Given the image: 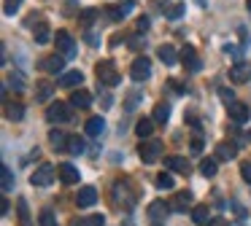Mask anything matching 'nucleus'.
Wrapping results in <instances>:
<instances>
[{"mask_svg": "<svg viewBox=\"0 0 251 226\" xmlns=\"http://www.w3.org/2000/svg\"><path fill=\"white\" fill-rule=\"evenodd\" d=\"M135 8V0H125V3H119V5H111V8H105L108 11V19L111 22H122V19H127V16H130V11Z\"/></svg>", "mask_w": 251, "mask_h": 226, "instance_id": "9d476101", "label": "nucleus"}, {"mask_svg": "<svg viewBox=\"0 0 251 226\" xmlns=\"http://www.w3.org/2000/svg\"><path fill=\"white\" fill-rule=\"evenodd\" d=\"M232 210H235V213H238V215H240V218H243V215H246V210H243V207H240V204H238V202H232Z\"/></svg>", "mask_w": 251, "mask_h": 226, "instance_id": "de8ad7c7", "label": "nucleus"}, {"mask_svg": "<svg viewBox=\"0 0 251 226\" xmlns=\"http://www.w3.org/2000/svg\"><path fill=\"white\" fill-rule=\"evenodd\" d=\"M151 132H154V118H138V124H135V135L138 137H151Z\"/></svg>", "mask_w": 251, "mask_h": 226, "instance_id": "393cba45", "label": "nucleus"}, {"mask_svg": "<svg viewBox=\"0 0 251 226\" xmlns=\"http://www.w3.org/2000/svg\"><path fill=\"white\" fill-rule=\"evenodd\" d=\"M95 73H98V81L105 86H116L122 81L119 70H116V65L111 62V59H100V62L95 65Z\"/></svg>", "mask_w": 251, "mask_h": 226, "instance_id": "f03ea898", "label": "nucleus"}, {"mask_svg": "<svg viewBox=\"0 0 251 226\" xmlns=\"http://www.w3.org/2000/svg\"><path fill=\"white\" fill-rule=\"evenodd\" d=\"M57 172H60L62 183H78V181H81V175H78V170L71 164V161H62V164L57 167Z\"/></svg>", "mask_w": 251, "mask_h": 226, "instance_id": "dca6fc26", "label": "nucleus"}, {"mask_svg": "<svg viewBox=\"0 0 251 226\" xmlns=\"http://www.w3.org/2000/svg\"><path fill=\"white\" fill-rule=\"evenodd\" d=\"M184 5L181 3H176V5H170V8H165V16H168L170 22H176V19H181V16H184Z\"/></svg>", "mask_w": 251, "mask_h": 226, "instance_id": "f704fd0d", "label": "nucleus"}, {"mask_svg": "<svg viewBox=\"0 0 251 226\" xmlns=\"http://www.w3.org/2000/svg\"><path fill=\"white\" fill-rule=\"evenodd\" d=\"M33 38H35V43H41V46H44V43H49V41H51V30H49V24H46V22H41V24L35 27Z\"/></svg>", "mask_w": 251, "mask_h": 226, "instance_id": "cd10ccee", "label": "nucleus"}, {"mask_svg": "<svg viewBox=\"0 0 251 226\" xmlns=\"http://www.w3.org/2000/svg\"><path fill=\"white\" fill-rule=\"evenodd\" d=\"M165 167L173 172H181V175H189V161L184 159V156H168L165 159Z\"/></svg>", "mask_w": 251, "mask_h": 226, "instance_id": "412c9836", "label": "nucleus"}, {"mask_svg": "<svg viewBox=\"0 0 251 226\" xmlns=\"http://www.w3.org/2000/svg\"><path fill=\"white\" fill-rule=\"evenodd\" d=\"M192 151H195V154H200V151H202V137H200V135L192 137Z\"/></svg>", "mask_w": 251, "mask_h": 226, "instance_id": "a18cd8bd", "label": "nucleus"}, {"mask_svg": "<svg viewBox=\"0 0 251 226\" xmlns=\"http://www.w3.org/2000/svg\"><path fill=\"white\" fill-rule=\"evenodd\" d=\"M76 204H78V207H92V204H98V188H92V186L78 188Z\"/></svg>", "mask_w": 251, "mask_h": 226, "instance_id": "f8f14e48", "label": "nucleus"}, {"mask_svg": "<svg viewBox=\"0 0 251 226\" xmlns=\"http://www.w3.org/2000/svg\"><path fill=\"white\" fill-rule=\"evenodd\" d=\"M19 5H22V0H3V11H6V16H14L19 11Z\"/></svg>", "mask_w": 251, "mask_h": 226, "instance_id": "e433bc0d", "label": "nucleus"}, {"mask_svg": "<svg viewBox=\"0 0 251 226\" xmlns=\"http://www.w3.org/2000/svg\"><path fill=\"white\" fill-rule=\"evenodd\" d=\"M38 68L44 70V73H60V70L65 68V57H62V54H60V57H57V54H51V57H46Z\"/></svg>", "mask_w": 251, "mask_h": 226, "instance_id": "2eb2a0df", "label": "nucleus"}, {"mask_svg": "<svg viewBox=\"0 0 251 226\" xmlns=\"http://www.w3.org/2000/svg\"><path fill=\"white\" fill-rule=\"evenodd\" d=\"M240 175H243V181L251 186V161H243V164H240Z\"/></svg>", "mask_w": 251, "mask_h": 226, "instance_id": "79ce46f5", "label": "nucleus"}, {"mask_svg": "<svg viewBox=\"0 0 251 226\" xmlns=\"http://www.w3.org/2000/svg\"><path fill=\"white\" fill-rule=\"evenodd\" d=\"M84 148H87V145H84V137H78V135H73V137H68V151H71V154H84Z\"/></svg>", "mask_w": 251, "mask_h": 226, "instance_id": "2f4dec72", "label": "nucleus"}, {"mask_svg": "<svg viewBox=\"0 0 251 226\" xmlns=\"http://www.w3.org/2000/svg\"><path fill=\"white\" fill-rule=\"evenodd\" d=\"M208 226H227V221H224V218H211V221H208Z\"/></svg>", "mask_w": 251, "mask_h": 226, "instance_id": "49530a36", "label": "nucleus"}, {"mask_svg": "<svg viewBox=\"0 0 251 226\" xmlns=\"http://www.w3.org/2000/svg\"><path fill=\"white\" fill-rule=\"evenodd\" d=\"M224 54H229V57L238 59V57H240V48H238V46H232V43H227V46H224Z\"/></svg>", "mask_w": 251, "mask_h": 226, "instance_id": "c03bdc74", "label": "nucleus"}, {"mask_svg": "<svg viewBox=\"0 0 251 226\" xmlns=\"http://www.w3.org/2000/svg\"><path fill=\"white\" fill-rule=\"evenodd\" d=\"M157 54H159V59H162V62L168 65V68H173V65L181 59V57H178V51H176V48L170 46V43H162V46L157 48Z\"/></svg>", "mask_w": 251, "mask_h": 226, "instance_id": "aec40b11", "label": "nucleus"}, {"mask_svg": "<svg viewBox=\"0 0 251 226\" xmlns=\"http://www.w3.org/2000/svg\"><path fill=\"white\" fill-rule=\"evenodd\" d=\"M154 226H165V224H154Z\"/></svg>", "mask_w": 251, "mask_h": 226, "instance_id": "3c124183", "label": "nucleus"}, {"mask_svg": "<svg viewBox=\"0 0 251 226\" xmlns=\"http://www.w3.org/2000/svg\"><path fill=\"white\" fill-rule=\"evenodd\" d=\"M141 100H143V97H141V91H130V94H127V102H125V108H127V111H132V108H135Z\"/></svg>", "mask_w": 251, "mask_h": 226, "instance_id": "ea45409f", "label": "nucleus"}, {"mask_svg": "<svg viewBox=\"0 0 251 226\" xmlns=\"http://www.w3.org/2000/svg\"><path fill=\"white\" fill-rule=\"evenodd\" d=\"M105 224V218L100 213H95V215H89V218H81V221H76L73 226H103Z\"/></svg>", "mask_w": 251, "mask_h": 226, "instance_id": "72a5a7b5", "label": "nucleus"}, {"mask_svg": "<svg viewBox=\"0 0 251 226\" xmlns=\"http://www.w3.org/2000/svg\"><path fill=\"white\" fill-rule=\"evenodd\" d=\"M246 8H249V14H251V0H249V3H246Z\"/></svg>", "mask_w": 251, "mask_h": 226, "instance_id": "8fccbe9b", "label": "nucleus"}, {"mask_svg": "<svg viewBox=\"0 0 251 226\" xmlns=\"http://www.w3.org/2000/svg\"><path fill=\"white\" fill-rule=\"evenodd\" d=\"M162 151H165L162 140H151V137H149V140H143V143H141L138 154H141V161H143V164H154V161H159Z\"/></svg>", "mask_w": 251, "mask_h": 226, "instance_id": "7ed1b4c3", "label": "nucleus"}, {"mask_svg": "<svg viewBox=\"0 0 251 226\" xmlns=\"http://www.w3.org/2000/svg\"><path fill=\"white\" fill-rule=\"evenodd\" d=\"M216 161H219V159H202L200 172H202L205 178H213V175H216V170H219V167H216Z\"/></svg>", "mask_w": 251, "mask_h": 226, "instance_id": "473e14b6", "label": "nucleus"}, {"mask_svg": "<svg viewBox=\"0 0 251 226\" xmlns=\"http://www.w3.org/2000/svg\"><path fill=\"white\" fill-rule=\"evenodd\" d=\"M189 202H192V191H178L168 204H170V210H173V213H184V210L189 207Z\"/></svg>", "mask_w": 251, "mask_h": 226, "instance_id": "f3484780", "label": "nucleus"}, {"mask_svg": "<svg viewBox=\"0 0 251 226\" xmlns=\"http://www.w3.org/2000/svg\"><path fill=\"white\" fill-rule=\"evenodd\" d=\"M95 19H98V11H95V8H87V11H81V24H84V27H89Z\"/></svg>", "mask_w": 251, "mask_h": 226, "instance_id": "58836bf2", "label": "nucleus"}, {"mask_svg": "<svg viewBox=\"0 0 251 226\" xmlns=\"http://www.w3.org/2000/svg\"><path fill=\"white\" fill-rule=\"evenodd\" d=\"M51 181H54V167H51V164H41L38 170L30 175V183H33V186H38V188L49 186Z\"/></svg>", "mask_w": 251, "mask_h": 226, "instance_id": "0eeeda50", "label": "nucleus"}, {"mask_svg": "<svg viewBox=\"0 0 251 226\" xmlns=\"http://www.w3.org/2000/svg\"><path fill=\"white\" fill-rule=\"evenodd\" d=\"M227 111H229V118H232L235 127H240V124L249 121V108H246L243 102H232V105H229Z\"/></svg>", "mask_w": 251, "mask_h": 226, "instance_id": "ddd939ff", "label": "nucleus"}, {"mask_svg": "<svg viewBox=\"0 0 251 226\" xmlns=\"http://www.w3.org/2000/svg\"><path fill=\"white\" fill-rule=\"evenodd\" d=\"M49 143L54 151H68V135L60 132V129H51L49 132Z\"/></svg>", "mask_w": 251, "mask_h": 226, "instance_id": "b1692460", "label": "nucleus"}, {"mask_svg": "<svg viewBox=\"0 0 251 226\" xmlns=\"http://www.w3.org/2000/svg\"><path fill=\"white\" fill-rule=\"evenodd\" d=\"M71 105L73 108H78V111H87L89 105H92V91H87V89H76L71 94Z\"/></svg>", "mask_w": 251, "mask_h": 226, "instance_id": "4468645a", "label": "nucleus"}, {"mask_svg": "<svg viewBox=\"0 0 251 226\" xmlns=\"http://www.w3.org/2000/svg\"><path fill=\"white\" fill-rule=\"evenodd\" d=\"M46 118H49L51 124L73 121V105H68V102H51V105L46 108Z\"/></svg>", "mask_w": 251, "mask_h": 226, "instance_id": "20e7f679", "label": "nucleus"}, {"mask_svg": "<svg viewBox=\"0 0 251 226\" xmlns=\"http://www.w3.org/2000/svg\"><path fill=\"white\" fill-rule=\"evenodd\" d=\"M149 218L154 221V224H165V218H168V213H170V204L168 202H162V199H154L151 204H149Z\"/></svg>", "mask_w": 251, "mask_h": 226, "instance_id": "1a4fd4ad", "label": "nucleus"}, {"mask_svg": "<svg viewBox=\"0 0 251 226\" xmlns=\"http://www.w3.org/2000/svg\"><path fill=\"white\" fill-rule=\"evenodd\" d=\"M157 188H162V191H170V188L176 186V181H173V175L170 172H159L157 175V183H154Z\"/></svg>", "mask_w": 251, "mask_h": 226, "instance_id": "c756f323", "label": "nucleus"}, {"mask_svg": "<svg viewBox=\"0 0 251 226\" xmlns=\"http://www.w3.org/2000/svg\"><path fill=\"white\" fill-rule=\"evenodd\" d=\"M3 113H6L8 121H22L25 118V105H19V102H3Z\"/></svg>", "mask_w": 251, "mask_h": 226, "instance_id": "6ab92c4d", "label": "nucleus"}, {"mask_svg": "<svg viewBox=\"0 0 251 226\" xmlns=\"http://www.w3.org/2000/svg\"><path fill=\"white\" fill-rule=\"evenodd\" d=\"M0 181H3V191H11L14 188V172L6 164H0Z\"/></svg>", "mask_w": 251, "mask_h": 226, "instance_id": "7c9ffc66", "label": "nucleus"}, {"mask_svg": "<svg viewBox=\"0 0 251 226\" xmlns=\"http://www.w3.org/2000/svg\"><path fill=\"white\" fill-rule=\"evenodd\" d=\"M81 84H84L81 70H68V73L60 78V86H65V89H76V86H81Z\"/></svg>", "mask_w": 251, "mask_h": 226, "instance_id": "a211bd4d", "label": "nucleus"}, {"mask_svg": "<svg viewBox=\"0 0 251 226\" xmlns=\"http://www.w3.org/2000/svg\"><path fill=\"white\" fill-rule=\"evenodd\" d=\"M54 43H57V54H62L65 59L76 57V41H73V35L68 30H57Z\"/></svg>", "mask_w": 251, "mask_h": 226, "instance_id": "39448f33", "label": "nucleus"}, {"mask_svg": "<svg viewBox=\"0 0 251 226\" xmlns=\"http://www.w3.org/2000/svg\"><path fill=\"white\" fill-rule=\"evenodd\" d=\"M178 54H181V62L186 65V70H192V73H197V70L202 68V62H200V57H197L195 46H184Z\"/></svg>", "mask_w": 251, "mask_h": 226, "instance_id": "9b49d317", "label": "nucleus"}, {"mask_svg": "<svg viewBox=\"0 0 251 226\" xmlns=\"http://www.w3.org/2000/svg\"><path fill=\"white\" fill-rule=\"evenodd\" d=\"M249 140H251V132H249Z\"/></svg>", "mask_w": 251, "mask_h": 226, "instance_id": "603ef678", "label": "nucleus"}, {"mask_svg": "<svg viewBox=\"0 0 251 226\" xmlns=\"http://www.w3.org/2000/svg\"><path fill=\"white\" fill-rule=\"evenodd\" d=\"M87 43H92V46H98V38H95L92 32H87Z\"/></svg>", "mask_w": 251, "mask_h": 226, "instance_id": "09e8293b", "label": "nucleus"}, {"mask_svg": "<svg viewBox=\"0 0 251 226\" xmlns=\"http://www.w3.org/2000/svg\"><path fill=\"white\" fill-rule=\"evenodd\" d=\"M192 221H195L197 226H208V204H197L195 210H192Z\"/></svg>", "mask_w": 251, "mask_h": 226, "instance_id": "c85d7f7f", "label": "nucleus"}, {"mask_svg": "<svg viewBox=\"0 0 251 226\" xmlns=\"http://www.w3.org/2000/svg\"><path fill=\"white\" fill-rule=\"evenodd\" d=\"M103 129H105V118L92 116L87 121V135H89V137H100V135H103Z\"/></svg>", "mask_w": 251, "mask_h": 226, "instance_id": "a878e982", "label": "nucleus"}, {"mask_svg": "<svg viewBox=\"0 0 251 226\" xmlns=\"http://www.w3.org/2000/svg\"><path fill=\"white\" fill-rule=\"evenodd\" d=\"M151 118H154V124H168V118H170V105L168 102H157L154 111H151Z\"/></svg>", "mask_w": 251, "mask_h": 226, "instance_id": "5701e85b", "label": "nucleus"}, {"mask_svg": "<svg viewBox=\"0 0 251 226\" xmlns=\"http://www.w3.org/2000/svg\"><path fill=\"white\" fill-rule=\"evenodd\" d=\"M219 97H222V102H224V105H232V102H238V100H235V91L232 89H227V86H222V89H219Z\"/></svg>", "mask_w": 251, "mask_h": 226, "instance_id": "c9c22d12", "label": "nucleus"}, {"mask_svg": "<svg viewBox=\"0 0 251 226\" xmlns=\"http://www.w3.org/2000/svg\"><path fill=\"white\" fill-rule=\"evenodd\" d=\"M229 81L232 84H246L251 81V62H235L229 68Z\"/></svg>", "mask_w": 251, "mask_h": 226, "instance_id": "6e6552de", "label": "nucleus"}, {"mask_svg": "<svg viewBox=\"0 0 251 226\" xmlns=\"http://www.w3.org/2000/svg\"><path fill=\"white\" fill-rule=\"evenodd\" d=\"M51 94H54V86L46 84V81H41V84L35 86V100H38V102H49Z\"/></svg>", "mask_w": 251, "mask_h": 226, "instance_id": "bb28decb", "label": "nucleus"}, {"mask_svg": "<svg viewBox=\"0 0 251 226\" xmlns=\"http://www.w3.org/2000/svg\"><path fill=\"white\" fill-rule=\"evenodd\" d=\"M19 218H22V226H30V210L25 199H19Z\"/></svg>", "mask_w": 251, "mask_h": 226, "instance_id": "4c0bfd02", "label": "nucleus"}, {"mask_svg": "<svg viewBox=\"0 0 251 226\" xmlns=\"http://www.w3.org/2000/svg\"><path fill=\"white\" fill-rule=\"evenodd\" d=\"M130 78L132 81H149L151 78V62H149V57H135L130 65Z\"/></svg>", "mask_w": 251, "mask_h": 226, "instance_id": "423d86ee", "label": "nucleus"}, {"mask_svg": "<svg viewBox=\"0 0 251 226\" xmlns=\"http://www.w3.org/2000/svg\"><path fill=\"white\" fill-rule=\"evenodd\" d=\"M149 24H151V22H149V16H141V19H138V22H135V30H138V32H141V35H143V32H146V30H149Z\"/></svg>", "mask_w": 251, "mask_h": 226, "instance_id": "37998d69", "label": "nucleus"}, {"mask_svg": "<svg viewBox=\"0 0 251 226\" xmlns=\"http://www.w3.org/2000/svg\"><path fill=\"white\" fill-rule=\"evenodd\" d=\"M111 199H114L116 207H125V210L135 207V194H132V188H130L127 181H114L111 183Z\"/></svg>", "mask_w": 251, "mask_h": 226, "instance_id": "f257e3e1", "label": "nucleus"}, {"mask_svg": "<svg viewBox=\"0 0 251 226\" xmlns=\"http://www.w3.org/2000/svg\"><path fill=\"white\" fill-rule=\"evenodd\" d=\"M41 226H57V218H54L51 210H44V213H41Z\"/></svg>", "mask_w": 251, "mask_h": 226, "instance_id": "a19ab883", "label": "nucleus"}, {"mask_svg": "<svg viewBox=\"0 0 251 226\" xmlns=\"http://www.w3.org/2000/svg\"><path fill=\"white\" fill-rule=\"evenodd\" d=\"M238 156V145H232V143H219L216 145V159L219 161H229V159H235Z\"/></svg>", "mask_w": 251, "mask_h": 226, "instance_id": "4be33fe9", "label": "nucleus"}]
</instances>
